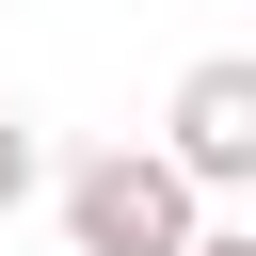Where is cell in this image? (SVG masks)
Returning <instances> with one entry per match:
<instances>
[{
	"label": "cell",
	"instance_id": "6da1fadb",
	"mask_svg": "<svg viewBox=\"0 0 256 256\" xmlns=\"http://www.w3.org/2000/svg\"><path fill=\"white\" fill-rule=\"evenodd\" d=\"M48 208H64V256H192L208 240V192L176 144H96V160H64Z\"/></svg>",
	"mask_w": 256,
	"mask_h": 256
},
{
	"label": "cell",
	"instance_id": "7a4b0ae2",
	"mask_svg": "<svg viewBox=\"0 0 256 256\" xmlns=\"http://www.w3.org/2000/svg\"><path fill=\"white\" fill-rule=\"evenodd\" d=\"M160 144L192 160V192H256V48H208L160 112Z\"/></svg>",
	"mask_w": 256,
	"mask_h": 256
},
{
	"label": "cell",
	"instance_id": "3957f363",
	"mask_svg": "<svg viewBox=\"0 0 256 256\" xmlns=\"http://www.w3.org/2000/svg\"><path fill=\"white\" fill-rule=\"evenodd\" d=\"M32 192H64V176H48V128H32V112H0V224H16Z\"/></svg>",
	"mask_w": 256,
	"mask_h": 256
},
{
	"label": "cell",
	"instance_id": "277c9868",
	"mask_svg": "<svg viewBox=\"0 0 256 256\" xmlns=\"http://www.w3.org/2000/svg\"><path fill=\"white\" fill-rule=\"evenodd\" d=\"M192 256H256V224H208V240H192Z\"/></svg>",
	"mask_w": 256,
	"mask_h": 256
}]
</instances>
